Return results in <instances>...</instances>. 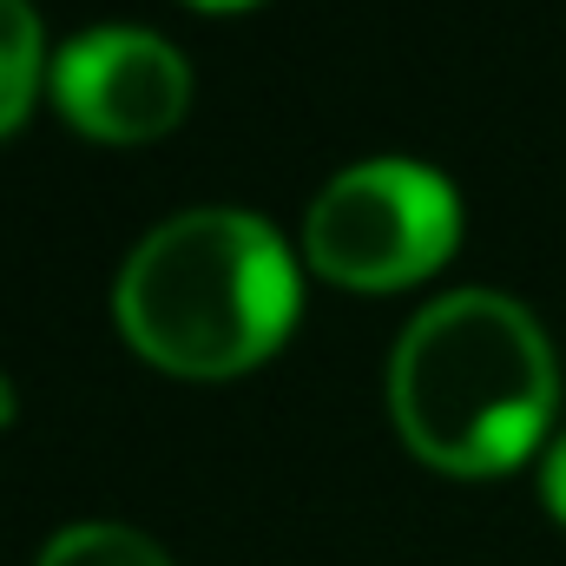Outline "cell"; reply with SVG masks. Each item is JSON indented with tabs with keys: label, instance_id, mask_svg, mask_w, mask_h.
I'll return each instance as SVG.
<instances>
[{
	"label": "cell",
	"instance_id": "obj_1",
	"mask_svg": "<svg viewBox=\"0 0 566 566\" xmlns=\"http://www.w3.org/2000/svg\"><path fill=\"white\" fill-rule=\"evenodd\" d=\"M547 329L494 290H454L402 329L389 409L402 441L448 474L514 468L554 416Z\"/></svg>",
	"mask_w": 566,
	"mask_h": 566
},
{
	"label": "cell",
	"instance_id": "obj_8",
	"mask_svg": "<svg viewBox=\"0 0 566 566\" xmlns=\"http://www.w3.org/2000/svg\"><path fill=\"white\" fill-rule=\"evenodd\" d=\"M198 7H251V0H198Z\"/></svg>",
	"mask_w": 566,
	"mask_h": 566
},
{
	"label": "cell",
	"instance_id": "obj_2",
	"mask_svg": "<svg viewBox=\"0 0 566 566\" xmlns=\"http://www.w3.org/2000/svg\"><path fill=\"white\" fill-rule=\"evenodd\" d=\"M126 343L178 376L264 363L296 316V264L251 211H178L151 224L113 290Z\"/></svg>",
	"mask_w": 566,
	"mask_h": 566
},
{
	"label": "cell",
	"instance_id": "obj_6",
	"mask_svg": "<svg viewBox=\"0 0 566 566\" xmlns=\"http://www.w3.org/2000/svg\"><path fill=\"white\" fill-rule=\"evenodd\" d=\"M40 566H171L165 547H151L133 527H113V521H86V527H66L46 541Z\"/></svg>",
	"mask_w": 566,
	"mask_h": 566
},
{
	"label": "cell",
	"instance_id": "obj_4",
	"mask_svg": "<svg viewBox=\"0 0 566 566\" xmlns=\"http://www.w3.org/2000/svg\"><path fill=\"white\" fill-rule=\"evenodd\" d=\"M53 99L93 139H158L185 119L191 66L145 27H93L60 46Z\"/></svg>",
	"mask_w": 566,
	"mask_h": 566
},
{
	"label": "cell",
	"instance_id": "obj_5",
	"mask_svg": "<svg viewBox=\"0 0 566 566\" xmlns=\"http://www.w3.org/2000/svg\"><path fill=\"white\" fill-rule=\"evenodd\" d=\"M33 80H40V20L27 0H0V133L27 119Z\"/></svg>",
	"mask_w": 566,
	"mask_h": 566
},
{
	"label": "cell",
	"instance_id": "obj_7",
	"mask_svg": "<svg viewBox=\"0 0 566 566\" xmlns=\"http://www.w3.org/2000/svg\"><path fill=\"white\" fill-rule=\"evenodd\" d=\"M541 494H547V507L566 521V434L554 441V454H547V474H541Z\"/></svg>",
	"mask_w": 566,
	"mask_h": 566
},
{
	"label": "cell",
	"instance_id": "obj_3",
	"mask_svg": "<svg viewBox=\"0 0 566 566\" xmlns=\"http://www.w3.org/2000/svg\"><path fill=\"white\" fill-rule=\"evenodd\" d=\"M461 231V205L441 171L416 158H369L336 171L303 224L310 264L349 290H396L428 277Z\"/></svg>",
	"mask_w": 566,
	"mask_h": 566
}]
</instances>
